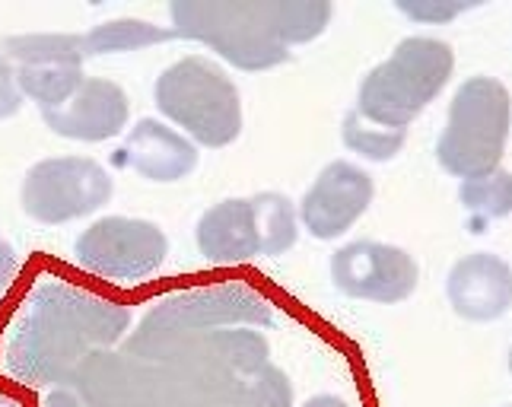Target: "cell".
<instances>
[{
	"label": "cell",
	"mask_w": 512,
	"mask_h": 407,
	"mask_svg": "<svg viewBox=\"0 0 512 407\" xmlns=\"http://www.w3.org/2000/svg\"><path fill=\"white\" fill-rule=\"evenodd\" d=\"M131 309L58 274H42L4 338V373L23 385L70 388L90 350L115 347L131 331Z\"/></svg>",
	"instance_id": "6da1fadb"
},
{
	"label": "cell",
	"mask_w": 512,
	"mask_h": 407,
	"mask_svg": "<svg viewBox=\"0 0 512 407\" xmlns=\"http://www.w3.org/2000/svg\"><path fill=\"white\" fill-rule=\"evenodd\" d=\"M274 303L242 280H220L210 287L175 290L147 309L140 325L125 338V353L150 366H169L214 328H271Z\"/></svg>",
	"instance_id": "7a4b0ae2"
},
{
	"label": "cell",
	"mask_w": 512,
	"mask_h": 407,
	"mask_svg": "<svg viewBox=\"0 0 512 407\" xmlns=\"http://www.w3.org/2000/svg\"><path fill=\"white\" fill-rule=\"evenodd\" d=\"M153 102L169 125L198 150L233 147L245 128L236 80L204 55L172 61L153 83Z\"/></svg>",
	"instance_id": "3957f363"
},
{
	"label": "cell",
	"mask_w": 512,
	"mask_h": 407,
	"mask_svg": "<svg viewBox=\"0 0 512 407\" xmlns=\"http://www.w3.org/2000/svg\"><path fill=\"white\" fill-rule=\"evenodd\" d=\"M455 74V51L436 35H408L360 83L357 109L382 128L408 131Z\"/></svg>",
	"instance_id": "277c9868"
},
{
	"label": "cell",
	"mask_w": 512,
	"mask_h": 407,
	"mask_svg": "<svg viewBox=\"0 0 512 407\" xmlns=\"http://www.w3.org/2000/svg\"><path fill=\"white\" fill-rule=\"evenodd\" d=\"M169 20L175 39L201 42L245 74L290 61L271 23V0H172Z\"/></svg>",
	"instance_id": "5b68a950"
},
{
	"label": "cell",
	"mask_w": 512,
	"mask_h": 407,
	"mask_svg": "<svg viewBox=\"0 0 512 407\" xmlns=\"http://www.w3.org/2000/svg\"><path fill=\"white\" fill-rule=\"evenodd\" d=\"M512 134V96L497 77H468L449 102L436 140V163L452 179H474L503 166Z\"/></svg>",
	"instance_id": "8992f818"
},
{
	"label": "cell",
	"mask_w": 512,
	"mask_h": 407,
	"mask_svg": "<svg viewBox=\"0 0 512 407\" xmlns=\"http://www.w3.org/2000/svg\"><path fill=\"white\" fill-rule=\"evenodd\" d=\"M115 179L93 156H45L23 175L20 207L42 226L93 217L112 201Z\"/></svg>",
	"instance_id": "52a82bcc"
},
{
	"label": "cell",
	"mask_w": 512,
	"mask_h": 407,
	"mask_svg": "<svg viewBox=\"0 0 512 407\" xmlns=\"http://www.w3.org/2000/svg\"><path fill=\"white\" fill-rule=\"evenodd\" d=\"M166 258L169 236L163 233V226L144 217H99L74 239V261L80 268L115 283L147 280L163 268Z\"/></svg>",
	"instance_id": "ba28073f"
},
{
	"label": "cell",
	"mask_w": 512,
	"mask_h": 407,
	"mask_svg": "<svg viewBox=\"0 0 512 407\" xmlns=\"http://www.w3.org/2000/svg\"><path fill=\"white\" fill-rule=\"evenodd\" d=\"M328 277L334 290L347 299L376 306L408 303L420 287V261L392 242L357 239L341 245L328 261Z\"/></svg>",
	"instance_id": "9c48e42d"
},
{
	"label": "cell",
	"mask_w": 512,
	"mask_h": 407,
	"mask_svg": "<svg viewBox=\"0 0 512 407\" xmlns=\"http://www.w3.org/2000/svg\"><path fill=\"white\" fill-rule=\"evenodd\" d=\"M376 182L363 166L350 159H331V163L315 175V182L306 188L303 201L296 204L299 226L312 239L334 242L347 236L363 214L373 207Z\"/></svg>",
	"instance_id": "30bf717a"
},
{
	"label": "cell",
	"mask_w": 512,
	"mask_h": 407,
	"mask_svg": "<svg viewBox=\"0 0 512 407\" xmlns=\"http://www.w3.org/2000/svg\"><path fill=\"white\" fill-rule=\"evenodd\" d=\"M42 121L51 134L80 144H105L128 131L131 99L125 86L109 77H86L80 90L61 109L42 112Z\"/></svg>",
	"instance_id": "8fae6325"
},
{
	"label": "cell",
	"mask_w": 512,
	"mask_h": 407,
	"mask_svg": "<svg viewBox=\"0 0 512 407\" xmlns=\"http://www.w3.org/2000/svg\"><path fill=\"white\" fill-rule=\"evenodd\" d=\"M446 299L458 318L474 325L500 322L512 306V268L493 252L458 258L446 274Z\"/></svg>",
	"instance_id": "7c38bea8"
},
{
	"label": "cell",
	"mask_w": 512,
	"mask_h": 407,
	"mask_svg": "<svg viewBox=\"0 0 512 407\" xmlns=\"http://www.w3.org/2000/svg\"><path fill=\"white\" fill-rule=\"evenodd\" d=\"M125 163L144 182L175 185L198 169L201 150L163 118H140L125 131Z\"/></svg>",
	"instance_id": "4fadbf2b"
},
{
	"label": "cell",
	"mask_w": 512,
	"mask_h": 407,
	"mask_svg": "<svg viewBox=\"0 0 512 407\" xmlns=\"http://www.w3.org/2000/svg\"><path fill=\"white\" fill-rule=\"evenodd\" d=\"M147 363L115 347L90 350L80 360L70 392L86 407H137L144 392Z\"/></svg>",
	"instance_id": "5bb4252c"
},
{
	"label": "cell",
	"mask_w": 512,
	"mask_h": 407,
	"mask_svg": "<svg viewBox=\"0 0 512 407\" xmlns=\"http://www.w3.org/2000/svg\"><path fill=\"white\" fill-rule=\"evenodd\" d=\"M194 245L204 261L245 264L258 258V233L249 198H226L210 204L194 226Z\"/></svg>",
	"instance_id": "9a60e30c"
},
{
	"label": "cell",
	"mask_w": 512,
	"mask_h": 407,
	"mask_svg": "<svg viewBox=\"0 0 512 407\" xmlns=\"http://www.w3.org/2000/svg\"><path fill=\"white\" fill-rule=\"evenodd\" d=\"M175 39L172 29H163L156 23L137 20V16H118V20H105L83 32V51L86 58H105V55H131V51L156 48Z\"/></svg>",
	"instance_id": "2e32d148"
},
{
	"label": "cell",
	"mask_w": 512,
	"mask_h": 407,
	"mask_svg": "<svg viewBox=\"0 0 512 407\" xmlns=\"http://www.w3.org/2000/svg\"><path fill=\"white\" fill-rule=\"evenodd\" d=\"M252 201L255 214V233H258V255L280 258L287 255L299 239V210L296 204L280 191H261Z\"/></svg>",
	"instance_id": "e0dca14e"
},
{
	"label": "cell",
	"mask_w": 512,
	"mask_h": 407,
	"mask_svg": "<svg viewBox=\"0 0 512 407\" xmlns=\"http://www.w3.org/2000/svg\"><path fill=\"white\" fill-rule=\"evenodd\" d=\"M16 77H20L23 96L39 105V112L61 109V105L74 96L80 90V83L86 80L83 64H74V61L16 67Z\"/></svg>",
	"instance_id": "ac0fdd59"
},
{
	"label": "cell",
	"mask_w": 512,
	"mask_h": 407,
	"mask_svg": "<svg viewBox=\"0 0 512 407\" xmlns=\"http://www.w3.org/2000/svg\"><path fill=\"white\" fill-rule=\"evenodd\" d=\"M334 20V4L328 0H271V23L277 39L287 48L322 39Z\"/></svg>",
	"instance_id": "d6986e66"
},
{
	"label": "cell",
	"mask_w": 512,
	"mask_h": 407,
	"mask_svg": "<svg viewBox=\"0 0 512 407\" xmlns=\"http://www.w3.org/2000/svg\"><path fill=\"white\" fill-rule=\"evenodd\" d=\"M4 58L13 61L16 67L51 64V61L86 64V51L80 32H23L4 39Z\"/></svg>",
	"instance_id": "ffe728a7"
},
{
	"label": "cell",
	"mask_w": 512,
	"mask_h": 407,
	"mask_svg": "<svg viewBox=\"0 0 512 407\" xmlns=\"http://www.w3.org/2000/svg\"><path fill=\"white\" fill-rule=\"evenodd\" d=\"M341 140L353 156H363L369 163H388L408 144V131L382 128L376 121H366L357 109H350L341 121Z\"/></svg>",
	"instance_id": "44dd1931"
},
{
	"label": "cell",
	"mask_w": 512,
	"mask_h": 407,
	"mask_svg": "<svg viewBox=\"0 0 512 407\" xmlns=\"http://www.w3.org/2000/svg\"><path fill=\"white\" fill-rule=\"evenodd\" d=\"M458 204L481 220H503L512 214V175L500 166L493 172L458 182Z\"/></svg>",
	"instance_id": "7402d4cb"
},
{
	"label": "cell",
	"mask_w": 512,
	"mask_h": 407,
	"mask_svg": "<svg viewBox=\"0 0 512 407\" xmlns=\"http://www.w3.org/2000/svg\"><path fill=\"white\" fill-rule=\"evenodd\" d=\"M229 407H293V382L284 369L268 363L255 376L233 385Z\"/></svg>",
	"instance_id": "603a6c76"
},
{
	"label": "cell",
	"mask_w": 512,
	"mask_h": 407,
	"mask_svg": "<svg viewBox=\"0 0 512 407\" xmlns=\"http://www.w3.org/2000/svg\"><path fill=\"white\" fill-rule=\"evenodd\" d=\"M478 4L481 0H395V10L420 26H446Z\"/></svg>",
	"instance_id": "cb8c5ba5"
},
{
	"label": "cell",
	"mask_w": 512,
	"mask_h": 407,
	"mask_svg": "<svg viewBox=\"0 0 512 407\" xmlns=\"http://www.w3.org/2000/svg\"><path fill=\"white\" fill-rule=\"evenodd\" d=\"M26 105V96L20 90V77H16V64L0 55V121L20 115Z\"/></svg>",
	"instance_id": "d4e9b609"
},
{
	"label": "cell",
	"mask_w": 512,
	"mask_h": 407,
	"mask_svg": "<svg viewBox=\"0 0 512 407\" xmlns=\"http://www.w3.org/2000/svg\"><path fill=\"white\" fill-rule=\"evenodd\" d=\"M16 274H20V255H16L13 245L0 236V293L16 280Z\"/></svg>",
	"instance_id": "484cf974"
},
{
	"label": "cell",
	"mask_w": 512,
	"mask_h": 407,
	"mask_svg": "<svg viewBox=\"0 0 512 407\" xmlns=\"http://www.w3.org/2000/svg\"><path fill=\"white\" fill-rule=\"evenodd\" d=\"M42 407H86V404L70 392V388H51Z\"/></svg>",
	"instance_id": "4316f807"
},
{
	"label": "cell",
	"mask_w": 512,
	"mask_h": 407,
	"mask_svg": "<svg viewBox=\"0 0 512 407\" xmlns=\"http://www.w3.org/2000/svg\"><path fill=\"white\" fill-rule=\"evenodd\" d=\"M299 407H353V404H347L338 395H312V398H306Z\"/></svg>",
	"instance_id": "83f0119b"
},
{
	"label": "cell",
	"mask_w": 512,
	"mask_h": 407,
	"mask_svg": "<svg viewBox=\"0 0 512 407\" xmlns=\"http://www.w3.org/2000/svg\"><path fill=\"white\" fill-rule=\"evenodd\" d=\"M0 407H23V404L16 401V398H10L7 392H0Z\"/></svg>",
	"instance_id": "f1b7e54d"
}]
</instances>
